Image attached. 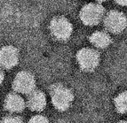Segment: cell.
<instances>
[{"label": "cell", "instance_id": "obj_1", "mask_svg": "<svg viewBox=\"0 0 127 123\" xmlns=\"http://www.w3.org/2000/svg\"><path fill=\"white\" fill-rule=\"evenodd\" d=\"M51 95L53 105L59 111H66L73 101L72 92L63 85H54L51 89Z\"/></svg>", "mask_w": 127, "mask_h": 123}, {"label": "cell", "instance_id": "obj_2", "mask_svg": "<svg viewBox=\"0 0 127 123\" xmlns=\"http://www.w3.org/2000/svg\"><path fill=\"white\" fill-rule=\"evenodd\" d=\"M104 8L99 4H88L83 7L80 12V18L85 25L93 26L98 24L102 19Z\"/></svg>", "mask_w": 127, "mask_h": 123}, {"label": "cell", "instance_id": "obj_3", "mask_svg": "<svg viewBox=\"0 0 127 123\" xmlns=\"http://www.w3.org/2000/svg\"><path fill=\"white\" fill-rule=\"evenodd\" d=\"M77 61L83 70L93 71L100 62V55L96 51L89 48H84L77 53Z\"/></svg>", "mask_w": 127, "mask_h": 123}, {"label": "cell", "instance_id": "obj_4", "mask_svg": "<svg viewBox=\"0 0 127 123\" xmlns=\"http://www.w3.org/2000/svg\"><path fill=\"white\" fill-rule=\"evenodd\" d=\"M50 28L54 37L62 41L69 38L73 30L71 23L63 17L54 18L51 22Z\"/></svg>", "mask_w": 127, "mask_h": 123}, {"label": "cell", "instance_id": "obj_5", "mask_svg": "<svg viewBox=\"0 0 127 123\" xmlns=\"http://www.w3.org/2000/svg\"><path fill=\"white\" fill-rule=\"evenodd\" d=\"M35 78L30 73L21 72L13 81V89L19 93L30 94L35 89Z\"/></svg>", "mask_w": 127, "mask_h": 123}, {"label": "cell", "instance_id": "obj_6", "mask_svg": "<svg viewBox=\"0 0 127 123\" xmlns=\"http://www.w3.org/2000/svg\"><path fill=\"white\" fill-rule=\"evenodd\" d=\"M104 23L107 29L112 33L117 34L123 31L126 27V18L122 13L112 11L108 13Z\"/></svg>", "mask_w": 127, "mask_h": 123}, {"label": "cell", "instance_id": "obj_7", "mask_svg": "<svg viewBox=\"0 0 127 123\" xmlns=\"http://www.w3.org/2000/svg\"><path fill=\"white\" fill-rule=\"evenodd\" d=\"M19 53L16 48L5 46L0 50V66L4 68H12L18 63Z\"/></svg>", "mask_w": 127, "mask_h": 123}, {"label": "cell", "instance_id": "obj_8", "mask_svg": "<svg viewBox=\"0 0 127 123\" xmlns=\"http://www.w3.org/2000/svg\"><path fill=\"white\" fill-rule=\"evenodd\" d=\"M46 105V98L45 94L39 90H33L30 93L28 98V106L30 110L40 112Z\"/></svg>", "mask_w": 127, "mask_h": 123}, {"label": "cell", "instance_id": "obj_9", "mask_svg": "<svg viewBox=\"0 0 127 123\" xmlns=\"http://www.w3.org/2000/svg\"><path fill=\"white\" fill-rule=\"evenodd\" d=\"M4 106L6 110L10 111L12 113H20L21 111H23L25 107V102L21 96L12 93L9 94L5 98Z\"/></svg>", "mask_w": 127, "mask_h": 123}, {"label": "cell", "instance_id": "obj_10", "mask_svg": "<svg viewBox=\"0 0 127 123\" xmlns=\"http://www.w3.org/2000/svg\"><path fill=\"white\" fill-rule=\"evenodd\" d=\"M90 41L94 46L98 48H106L111 42V38L107 33L98 31L93 33L90 37Z\"/></svg>", "mask_w": 127, "mask_h": 123}, {"label": "cell", "instance_id": "obj_11", "mask_svg": "<svg viewBox=\"0 0 127 123\" xmlns=\"http://www.w3.org/2000/svg\"><path fill=\"white\" fill-rule=\"evenodd\" d=\"M116 108L120 113H125L127 110V96L126 92L119 94L115 99Z\"/></svg>", "mask_w": 127, "mask_h": 123}, {"label": "cell", "instance_id": "obj_12", "mask_svg": "<svg viewBox=\"0 0 127 123\" xmlns=\"http://www.w3.org/2000/svg\"><path fill=\"white\" fill-rule=\"evenodd\" d=\"M1 123H22V120L19 116L9 115V116L4 117L1 121Z\"/></svg>", "mask_w": 127, "mask_h": 123}, {"label": "cell", "instance_id": "obj_13", "mask_svg": "<svg viewBox=\"0 0 127 123\" xmlns=\"http://www.w3.org/2000/svg\"><path fill=\"white\" fill-rule=\"evenodd\" d=\"M29 123H49V122H48V120L45 116L36 115V116L32 117Z\"/></svg>", "mask_w": 127, "mask_h": 123}, {"label": "cell", "instance_id": "obj_14", "mask_svg": "<svg viewBox=\"0 0 127 123\" xmlns=\"http://www.w3.org/2000/svg\"><path fill=\"white\" fill-rule=\"evenodd\" d=\"M116 2L120 5H125L127 3V0H116Z\"/></svg>", "mask_w": 127, "mask_h": 123}, {"label": "cell", "instance_id": "obj_15", "mask_svg": "<svg viewBox=\"0 0 127 123\" xmlns=\"http://www.w3.org/2000/svg\"><path fill=\"white\" fill-rule=\"evenodd\" d=\"M3 81H4V73L0 68V83H2Z\"/></svg>", "mask_w": 127, "mask_h": 123}, {"label": "cell", "instance_id": "obj_16", "mask_svg": "<svg viewBox=\"0 0 127 123\" xmlns=\"http://www.w3.org/2000/svg\"><path fill=\"white\" fill-rule=\"evenodd\" d=\"M97 1H99V2H104V1H106V0H97Z\"/></svg>", "mask_w": 127, "mask_h": 123}, {"label": "cell", "instance_id": "obj_17", "mask_svg": "<svg viewBox=\"0 0 127 123\" xmlns=\"http://www.w3.org/2000/svg\"><path fill=\"white\" fill-rule=\"evenodd\" d=\"M119 123H126V122H125V121H120Z\"/></svg>", "mask_w": 127, "mask_h": 123}, {"label": "cell", "instance_id": "obj_18", "mask_svg": "<svg viewBox=\"0 0 127 123\" xmlns=\"http://www.w3.org/2000/svg\"><path fill=\"white\" fill-rule=\"evenodd\" d=\"M57 123H64V122H62V121H59V122H57Z\"/></svg>", "mask_w": 127, "mask_h": 123}]
</instances>
